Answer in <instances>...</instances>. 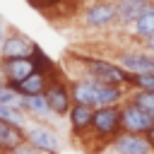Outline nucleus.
I'll return each mask as SVG.
<instances>
[{"label":"nucleus","instance_id":"obj_1","mask_svg":"<svg viewBox=\"0 0 154 154\" xmlns=\"http://www.w3.org/2000/svg\"><path fill=\"white\" fill-rule=\"evenodd\" d=\"M70 91H72V101L99 108V106H108V103H120L128 94V87L99 82L94 77H72Z\"/></svg>","mask_w":154,"mask_h":154},{"label":"nucleus","instance_id":"obj_2","mask_svg":"<svg viewBox=\"0 0 154 154\" xmlns=\"http://www.w3.org/2000/svg\"><path fill=\"white\" fill-rule=\"evenodd\" d=\"M82 63V70L75 75V77H94L99 82H108V84H120V87H128L130 84V72L123 70L118 63H111L106 58H77Z\"/></svg>","mask_w":154,"mask_h":154},{"label":"nucleus","instance_id":"obj_3","mask_svg":"<svg viewBox=\"0 0 154 154\" xmlns=\"http://www.w3.org/2000/svg\"><path fill=\"white\" fill-rule=\"evenodd\" d=\"M79 24L91 31H103L111 26H118V5L116 0H89L82 5Z\"/></svg>","mask_w":154,"mask_h":154},{"label":"nucleus","instance_id":"obj_4","mask_svg":"<svg viewBox=\"0 0 154 154\" xmlns=\"http://www.w3.org/2000/svg\"><path fill=\"white\" fill-rule=\"evenodd\" d=\"M120 103H108V106H99L94 108L91 116V135L101 142H108L111 137H116L120 132Z\"/></svg>","mask_w":154,"mask_h":154},{"label":"nucleus","instance_id":"obj_5","mask_svg":"<svg viewBox=\"0 0 154 154\" xmlns=\"http://www.w3.org/2000/svg\"><path fill=\"white\" fill-rule=\"evenodd\" d=\"M120 128L128 132H140V135H149L154 130V116L147 113L142 106H137L132 99H123L120 101Z\"/></svg>","mask_w":154,"mask_h":154},{"label":"nucleus","instance_id":"obj_6","mask_svg":"<svg viewBox=\"0 0 154 154\" xmlns=\"http://www.w3.org/2000/svg\"><path fill=\"white\" fill-rule=\"evenodd\" d=\"M101 149L116 152V154H154V142H152L147 135L120 130V132H118L116 137H111L108 144H103Z\"/></svg>","mask_w":154,"mask_h":154},{"label":"nucleus","instance_id":"obj_7","mask_svg":"<svg viewBox=\"0 0 154 154\" xmlns=\"http://www.w3.org/2000/svg\"><path fill=\"white\" fill-rule=\"evenodd\" d=\"M116 63L123 70H128L130 75L154 72V53L147 51L144 46H140V48H125V51L116 53Z\"/></svg>","mask_w":154,"mask_h":154},{"label":"nucleus","instance_id":"obj_8","mask_svg":"<svg viewBox=\"0 0 154 154\" xmlns=\"http://www.w3.org/2000/svg\"><path fill=\"white\" fill-rule=\"evenodd\" d=\"M43 96H46V101H48V106H51V111H53L55 118L67 116V111H70V106H72V91H70V82H67V79H60V77L55 79V77H51Z\"/></svg>","mask_w":154,"mask_h":154},{"label":"nucleus","instance_id":"obj_9","mask_svg":"<svg viewBox=\"0 0 154 154\" xmlns=\"http://www.w3.org/2000/svg\"><path fill=\"white\" fill-rule=\"evenodd\" d=\"M24 135L26 140L36 147V152H46V154H55L60 149V137L53 128H48L46 123H26L24 125Z\"/></svg>","mask_w":154,"mask_h":154},{"label":"nucleus","instance_id":"obj_10","mask_svg":"<svg viewBox=\"0 0 154 154\" xmlns=\"http://www.w3.org/2000/svg\"><path fill=\"white\" fill-rule=\"evenodd\" d=\"M36 41L17 29H7L2 43H0V58H24V55H34L36 51Z\"/></svg>","mask_w":154,"mask_h":154},{"label":"nucleus","instance_id":"obj_11","mask_svg":"<svg viewBox=\"0 0 154 154\" xmlns=\"http://www.w3.org/2000/svg\"><path fill=\"white\" fill-rule=\"evenodd\" d=\"M34 70H38L34 55H24V58H0V72L5 77L7 84L24 79L26 75H31Z\"/></svg>","mask_w":154,"mask_h":154},{"label":"nucleus","instance_id":"obj_12","mask_svg":"<svg viewBox=\"0 0 154 154\" xmlns=\"http://www.w3.org/2000/svg\"><path fill=\"white\" fill-rule=\"evenodd\" d=\"M55 72L58 70H53V72H48V70H34L31 75H26L24 79H19V82H12L10 87H14L22 96H31V94H43L46 91V87H48V82H51V77H55Z\"/></svg>","mask_w":154,"mask_h":154},{"label":"nucleus","instance_id":"obj_13","mask_svg":"<svg viewBox=\"0 0 154 154\" xmlns=\"http://www.w3.org/2000/svg\"><path fill=\"white\" fill-rule=\"evenodd\" d=\"M91 116H94V108L91 106L72 101V106L67 111V123H70V130H72L75 137H84L91 130Z\"/></svg>","mask_w":154,"mask_h":154},{"label":"nucleus","instance_id":"obj_14","mask_svg":"<svg viewBox=\"0 0 154 154\" xmlns=\"http://www.w3.org/2000/svg\"><path fill=\"white\" fill-rule=\"evenodd\" d=\"M24 140H26V135H24L22 123L0 118V152H14Z\"/></svg>","mask_w":154,"mask_h":154},{"label":"nucleus","instance_id":"obj_15","mask_svg":"<svg viewBox=\"0 0 154 154\" xmlns=\"http://www.w3.org/2000/svg\"><path fill=\"white\" fill-rule=\"evenodd\" d=\"M116 5H118V26L128 29L144 10L154 5V0H116Z\"/></svg>","mask_w":154,"mask_h":154},{"label":"nucleus","instance_id":"obj_16","mask_svg":"<svg viewBox=\"0 0 154 154\" xmlns=\"http://www.w3.org/2000/svg\"><path fill=\"white\" fill-rule=\"evenodd\" d=\"M19 111H24L26 116H34V118H38V120H53V118H55L43 94L22 96V101H19Z\"/></svg>","mask_w":154,"mask_h":154},{"label":"nucleus","instance_id":"obj_17","mask_svg":"<svg viewBox=\"0 0 154 154\" xmlns=\"http://www.w3.org/2000/svg\"><path fill=\"white\" fill-rule=\"evenodd\" d=\"M128 31H130V36L137 38L140 43H142L144 38L154 36V5H152L149 10H144V12H142V14L128 26Z\"/></svg>","mask_w":154,"mask_h":154},{"label":"nucleus","instance_id":"obj_18","mask_svg":"<svg viewBox=\"0 0 154 154\" xmlns=\"http://www.w3.org/2000/svg\"><path fill=\"white\" fill-rule=\"evenodd\" d=\"M128 99H132L137 106H142L147 113H152L154 116V91H149V89H132V87H128V94H125Z\"/></svg>","mask_w":154,"mask_h":154},{"label":"nucleus","instance_id":"obj_19","mask_svg":"<svg viewBox=\"0 0 154 154\" xmlns=\"http://www.w3.org/2000/svg\"><path fill=\"white\" fill-rule=\"evenodd\" d=\"M132 89H149L154 91V72H144V75H130V84Z\"/></svg>","mask_w":154,"mask_h":154},{"label":"nucleus","instance_id":"obj_20","mask_svg":"<svg viewBox=\"0 0 154 154\" xmlns=\"http://www.w3.org/2000/svg\"><path fill=\"white\" fill-rule=\"evenodd\" d=\"M142 46H144L147 51H152V53H154V36H149V38H144V41H142Z\"/></svg>","mask_w":154,"mask_h":154},{"label":"nucleus","instance_id":"obj_21","mask_svg":"<svg viewBox=\"0 0 154 154\" xmlns=\"http://www.w3.org/2000/svg\"><path fill=\"white\" fill-rule=\"evenodd\" d=\"M5 34H7V29H5V24H2V19H0V43H2V38H5Z\"/></svg>","mask_w":154,"mask_h":154},{"label":"nucleus","instance_id":"obj_22","mask_svg":"<svg viewBox=\"0 0 154 154\" xmlns=\"http://www.w3.org/2000/svg\"><path fill=\"white\" fill-rule=\"evenodd\" d=\"M87 2H89V0H72V5H75V7H82V5H87Z\"/></svg>","mask_w":154,"mask_h":154},{"label":"nucleus","instance_id":"obj_23","mask_svg":"<svg viewBox=\"0 0 154 154\" xmlns=\"http://www.w3.org/2000/svg\"><path fill=\"white\" fill-rule=\"evenodd\" d=\"M2 84H5V77H2V72H0V87H2Z\"/></svg>","mask_w":154,"mask_h":154}]
</instances>
